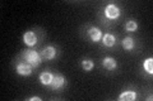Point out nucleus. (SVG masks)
<instances>
[{
    "label": "nucleus",
    "mask_w": 153,
    "mask_h": 101,
    "mask_svg": "<svg viewBox=\"0 0 153 101\" xmlns=\"http://www.w3.org/2000/svg\"><path fill=\"white\" fill-rule=\"evenodd\" d=\"M42 56H44L46 60H54L55 56H56V49H55V47L47 46L46 48H44V51H42Z\"/></svg>",
    "instance_id": "nucleus-9"
},
{
    "label": "nucleus",
    "mask_w": 153,
    "mask_h": 101,
    "mask_svg": "<svg viewBox=\"0 0 153 101\" xmlns=\"http://www.w3.org/2000/svg\"><path fill=\"white\" fill-rule=\"evenodd\" d=\"M52 80H54V75L51 72H42L40 75V82L45 86H50Z\"/></svg>",
    "instance_id": "nucleus-8"
},
{
    "label": "nucleus",
    "mask_w": 153,
    "mask_h": 101,
    "mask_svg": "<svg viewBox=\"0 0 153 101\" xmlns=\"http://www.w3.org/2000/svg\"><path fill=\"white\" fill-rule=\"evenodd\" d=\"M23 42H25V44L28 46V47L35 46L36 43H37V36H36V33L32 32V31L26 32L25 34H23Z\"/></svg>",
    "instance_id": "nucleus-5"
},
{
    "label": "nucleus",
    "mask_w": 153,
    "mask_h": 101,
    "mask_svg": "<svg viewBox=\"0 0 153 101\" xmlns=\"http://www.w3.org/2000/svg\"><path fill=\"white\" fill-rule=\"evenodd\" d=\"M102 66L106 70H115L117 67V63L112 57H105L103 61H102Z\"/></svg>",
    "instance_id": "nucleus-11"
},
{
    "label": "nucleus",
    "mask_w": 153,
    "mask_h": 101,
    "mask_svg": "<svg viewBox=\"0 0 153 101\" xmlns=\"http://www.w3.org/2000/svg\"><path fill=\"white\" fill-rule=\"evenodd\" d=\"M143 67H144V71L147 72L148 75H152L153 73V58H147L143 63Z\"/></svg>",
    "instance_id": "nucleus-13"
},
{
    "label": "nucleus",
    "mask_w": 153,
    "mask_h": 101,
    "mask_svg": "<svg viewBox=\"0 0 153 101\" xmlns=\"http://www.w3.org/2000/svg\"><path fill=\"white\" fill-rule=\"evenodd\" d=\"M121 44H123V48L125 51H131L134 48V39L131 37H126V38H124L123 39Z\"/></svg>",
    "instance_id": "nucleus-12"
},
{
    "label": "nucleus",
    "mask_w": 153,
    "mask_h": 101,
    "mask_svg": "<svg viewBox=\"0 0 153 101\" xmlns=\"http://www.w3.org/2000/svg\"><path fill=\"white\" fill-rule=\"evenodd\" d=\"M101 41L103 43L105 47H112L115 44V42H116V38H115L114 34H110V33H106L105 36H102Z\"/></svg>",
    "instance_id": "nucleus-10"
},
{
    "label": "nucleus",
    "mask_w": 153,
    "mask_h": 101,
    "mask_svg": "<svg viewBox=\"0 0 153 101\" xmlns=\"http://www.w3.org/2000/svg\"><path fill=\"white\" fill-rule=\"evenodd\" d=\"M93 67H94V63H93V61H92V60L85 58V60L82 61V68H83L84 71L89 72V71H92V70H93Z\"/></svg>",
    "instance_id": "nucleus-14"
},
{
    "label": "nucleus",
    "mask_w": 153,
    "mask_h": 101,
    "mask_svg": "<svg viewBox=\"0 0 153 101\" xmlns=\"http://www.w3.org/2000/svg\"><path fill=\"white\" fill-rule=\"evenodd\" d=\"M25 58L27 63H30L32 67H36L41 63V56L36 51H27L25 53Z\"/></svg>",
    "instance_id": "nucleus-1"
},
{
    "label": "nucleus",
    "mask_w": 153,
    "mask_h": 101,
    "mask_svg": "<svg viewBox=\"0 0 153 101\" xmlns=\"http://www.w3.org/2000/svg\"><path fill=\"white\" fill-rule=\"evenodd\" d=\"M88 36H89L92 42H100L102 38V33L97 27H91L89 31H88Z\"/></svg>",
    "instance_id": "nucleus-6"
},
{
    "label": "nucleus",
    "mask_w": 153,
    "mask_h": 101,
    "mask_svg": "<svg viewBox=\"0 0 153 101\" xmlns=\"http://www.w3.org/2000/svg\"><path fill=\"white\" fill-rule=\"evenodd\" d=\"M66 84V81H65V77L63 75H54V80H52V82L50 85V87L51 90H60V89H63L64 86Z\"/></svg>",
    "instance_id": "nucleus-3"
},
{
    "label": "nucleus",
    "mask_w": 153,
    "mask_h": 101,
    "mask_svg": "<svg viewBox=\"0 0 153 101\" xmlns=\"http://www.w3.org/2000/svg\"><path fill=\"white\" fill-rule=\"evenodd\" d=\"M120 9L119 7H116L115 4H108V5L105 7V15H106L107 19H117L120 17Z\"/></svg>",
    "instance_id": "nucleus-2"
},
{
    "label": "nucleus",
    "mask_w": 153,
    "mask_h": 101,
    "mask_svg": "<svg viewBox=\"0 0 153 101\" xmlns=\"http://www.w3.org/2000/svg\"><path fill=\"white\" fill-rule=\"evenodd\" d=\"M30 101H41V97H38V96H32V97L28 99Z\"/></svg>",
    "instance_id": "nucleus-16"
},
{
    "label": "nucleus",
    "mask_w": 153,
    "mask_h": 101,
    "mask_svg": "<svg viewBox=\"0 0 153 101\" xmlns=\"http://www.w3.org/2000/svg\"><path fill=\"white\" fill-rule=\"evenodd\" d=\"M16 71L21 76H30L32 73V66L30 63H27V62H21V63L17 65Z\"/></svg>",
    "instance_id": "nucleus-4"
},
{
    "label": "nucleus",
    "mask_w": 153,
    "mask_h": 101,
    "mask_svg": "<svg viewBox=\"0 0 153 101\" xmlns=\"http://www.w3.org/2000/svg\"><path fill=\"white\" fill-rule=\"evenodd\" d=\"M138 95L135 91H124V92L120 94V96L117 97L119 101H134L137 100Z\"/></svg>",
    "instance_id": "nucleus-7"
},
{
    "label": "nucleus",
    "mask_w": 153,
    "mask_h": 101,
    "mask_svg": "<svg viewBox=\"0 0 153 101\" xmlns=\"http://www.w3.org/2000/svg\"><path fill=\"white\" fill-rule=\"evenodd\" d=\"M138 28V23L134 22V20H129L126 24H125V29L128 32H135Z\"/></svg>",
    "instance_id": "nucleus-15"
}]
</instances>
